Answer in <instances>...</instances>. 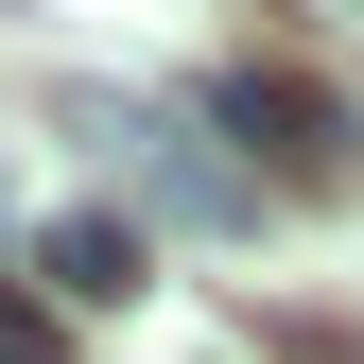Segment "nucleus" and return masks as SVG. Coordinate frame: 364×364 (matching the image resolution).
Instances as JSON below:
<instances>
[{
    "mask_svg": "<svg viewBox=\"0 0 364 364\" xmlns=\"http://www.w3.org/2000/svg\"><path fill=\"white\" fill-rule=\"evenodd\" d=\"M53 122H70L87 156H122V173H139V191L173 208V225H260V173H243V156L208 139V105H139V87H70Z\"/></svg>",
    "mask_w": 364,
    "mask_h": 364,
    "instance_id": "1",
    "label": "nucleus"
},
{
    "mask_svg": "<svg viewBox=\"0 0 364 364\" xmlns=\"http://www.w3.org/2000/svg\"><path fill=\"white\" fill-rule=\"evenodd\" d=\"M208 122H225V139H260L243 173H347V156H364V122H347L312 70H225V87H208Z\"/></svg>",
    "mask_w": 364,
    "mask_h": 364,
    "instance_id": "2",
    "label": "nucleus"
},
{
    "mask_svg": "<svg viewBox=\"0 0 364 364\" xmlns=\"http://www.w3.org/2000/svg\"><path fill=\"white\" fill-rule=\"evenodd\" d=\"M35 278H53V312H139L156 243H139V208H53L35 225Z\"/></svg>",
    "mask_w": 364,
    "mask_h": 364,
    "instance_id": "3",
    "label": "nucleus"
},
{
    "mask_svg": "<svg viewBox=\"0 0 364 364\" xmlns=\"http://www.w3.org/2000/svg\"><path fill=\"white\" fill-rule=\"evenodd\" d=\"M0 364H70V330H53L35 295H0Z\"/></svg>",
    "mask_w": 364,
    "mask_h": 364,
    "instance_id": "4",
    "label": "nucleus"
}]
</instances>
